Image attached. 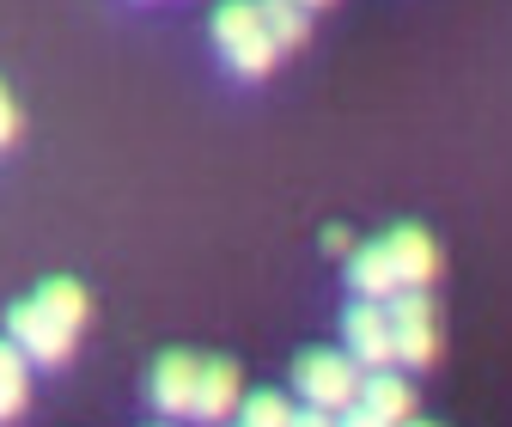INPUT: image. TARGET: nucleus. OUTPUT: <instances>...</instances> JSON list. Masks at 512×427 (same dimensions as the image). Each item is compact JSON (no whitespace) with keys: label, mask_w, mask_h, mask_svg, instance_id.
<instances>
[{"label":"nucleus","mask_w":512,"mask_h":427,"mask_svg":"<svg viewBox=\"0 0 512 427\" xmlns=\"http://www.w3.org/2000/svg\"><path fill=\"white\" fill-rule=\"evenodd\" d=\"M214 43L226 49V61L244 74V80H263L275 68V37L263 31V13H256V0H220L214 7Z\"/></svg>","instance_id":"obj_1"},{"label":"nucleus","mask_w":512,"mask_h":427,"mask_svg":"<svg viewBox=\"0 0 512 427\" xmlns=\"http://www.w3.org/2000/svg\"><path fill=\"white\" fill-rule=\"evenodd\" d=\"M293 391L305 409H348L360 397V366L342 348H299L293 354Z\"/></svg>","instance_id":"obj_2"},{"label":"nucleus","mask_w":512,"mask_h":427,"mask_svg":"<svg viewBox=\"0 0 512 427\" xmlns=\"http://www.w3.org/2000/svg\"><path fill=\"white\" fill-rule=\"evenodd\" d=\"M384 318H391V354L409 366H433L439 360V305L427 299V287H397L384 299Z\"/></svg>","instance_id":"obj_3"},{"label":"nucleus","mask_w":512,"mask_h":427,"mask_svg":"<svg viewBox=\"0 0 512 427\" xmlns=\"http://www.w3.org/2000/svg\"><path fill=\"white\" fill-rule=\"evenodd\" d=\"M342 354L360 366V373H378V366H391V318H384L378 299H354L342 312Z\"/></svg>","instance_id":"obj_4"},{"label":"nucleus","mask_w":512,"mask_h":427,"mask_svg":"<svg viewBox=\"0 0 512 427\" xmlns=\"http://www.w3.org/2000/svg\"><path fill=\"white\" fill-rule=\"evenodd\" d=\"M7 342L25 354V360H43V366H61L74 354V330H61L37 299H19L7 312Z\"/></svg>","instance_id":"obj_5"},{"label":"nucleus","mask_w":512,"mask_h":427,"mask_svg":"<svg viewBox=\"0 0 512 427\" xmlns=\"http://www.w3.org/2000/svg\"><path fill=\"white\" fill-rule=\"evenodd\" d=\"M196 373H202V354H183V348L159 354L147 373V403L159 415H189L196 409Z\"/></svg>","instance_id":"obj_6"},{"label":"nucleus","mask_w":512,"mask_h":427,"mask_svg":"<svg viewBox=\"0 0 512 427\" xmlns=\"http://www.w3.org/2000/svg\"><path fill=\"white\" fill-rule=\"evenodd\" d=\"M238 397H244V379H238V360H226V354H214V360H202V373H196V421H226V415H238Z\"/></svg>","instance_id":"obj_7"},{"label":"nucleus","mask_w":512,"mask_h":427,"mask_svg":"<svg viewBox=\"0 0 512 427\" xmlns=\"http://www.w3.org/2000/svg\"><path fill=\"white\" fill-rule=\"evenodd\" d=\"M384 251H391V263H397V281L403 287H433V275H439V244H433V232L427 226H397L391 238H384Z\"/></svg>","instance_id":"obj_8"},{"label":"nucleus","mask_w":512,"mask_h":427,"mask_svg":"<svg viewBox=\"0 0 512 427\" xmlns=\"http://www.w3.org/2000/svg\"><path fill=\"white\" fill-rule=\"evenodd\" d=\"M348 287H354V299H391L403 281H397V263H391V251H384V238H372V244H354L348 251Z\"/></svg>","instance_id":"obj_9"},{"label":"nucleus","mask_w":512,"mask_h":427,"mask_svg":"<svg viewBox=\"0 0 512 427\" xmlns=\"http://www.w3.org/2000/svg\"><path fill=\"white\" fill-rule=\"evenodd\" d=\"M354 403H360V409H372L378 421H391V427L415 421V385H409L403 373H391V366H378V373H366Z\"/></svg>","instance_id":"obj_10"},{"label":"nucleus","mask_w":512,"mask_h":427,"mask_svg":"<svg viewBox=\"0 0 512 427\" xmlns=\"http://www.w3.org/2000/svg\"><path fill=\"white\" fill-rule=\"evenodd\" d=\"M37 305H43V312L61 324V330H86V318H92V299H86V287L74 281V275H49L43 287H37Z\"/></svg>","instance_id":"obj_11"},{"label":"nucleus","mask_w":512,"mask_h":427,"mask_svg":"<svg viewBox=\"0 0 512 427\" xmlns=\"http://www.w3.org/2000/svg\"><path fill=\"white\" fill-rule=\"evenodd\" d=\"M25 403H31V360L13 342H0V421L25 415Z\"/></svg>","instance_id":"obj_12"},{"label":"nucleus","mask_w":512,"mask_h":427,"mask_svg":"<svg viewBox=\"0 0 512 427\" xmlns=\"http://www.w3.org/2000/svg\"><path fill=\"white\" fill-rule=\"evenodd\" d=\"M256 13H263V31L275 37V49H299L311 31V13L299 0H256Z\"/></svg>","instance_id":"obj_13"},{"label":"nucleus","mask_w":512,"mask_h":427,"mask_svg":"<svg viewBox=\"0 0 512 427\" xmlns=\"http://www.w3.org/2000/svg\"><path fill=\"white\" fill-rule=\"evenodd\" d=\"M293 421V403L281 391H250L238 397V427H287Z\"/></svg>","instance_id":"obj_14"},{"label":"nucleus","mask_w":512,"mask_h":427,"mask_svg":"<svg viewBox=\"0 0 512 427\" xmlns=\"http://www.w3.org/2000/svg\"><path fill=\"white\" fill-rule=\"evenodd\" d=\"M19 141V104L7 98V86H0V147H13Z\"/></svg>","instance_id":"obj_15"},{"label":"nucleus","mask_w":512,"mask_h":427,"mask_svg":"<svg viewBox=\"0 0 512 427\" xmlns=\"http://www.w3.org/2000/svg\"><path fill=\"white\" fill-rule=\"evenodd\" d=\"M336 427H391V421H378L372 409H360V403H348V409H336Z\"/></svg>","instance_id":"obj_16"},{"label":"nucleus","mask_w":512,"mask_h":427,"mask_svg":"<svg viewBox=\"0 0 512 427\" xmlns=\"http://www.w3.org/2000/svg\"><path fill=\"white\" fill-rule=\"evenodd\" d=\"M324 251L348 263V251H354V232H348V226H324Z\"/></svg>","instance_id":"obj_17"},{"label":"nucleus","mask_w":512,"mask_h":427,"mask_svg":"<svg viewBox=\"0 0 512 427\" xmlns=\"http://www.w3.org/2000/svg\"><path fill=\"white\" fill-rule=\"evenodd\" d=\"M287 427H336V415H330V409H293Z\"/></svg>","instance_id":"obj_18"},{"label":"nucleus","mask_w":512,"mask_h":427,"mask_svg":"<svg viewBox=\"0 0 512 427\" xmlns=\"http://www.w3.org/2000/svg\"><path fill=\"white\" fill-rule=\"evenodd\" d=\"M299 7H305V13H317V7H330V0H299Z\"/></svg>","instance_id":"obj_19"},{"label":"nucleus","mask_w":512,"mask_h":427,"mask_svg":"<svg viewBox=\"0 0 512 427\" xmlns=\"http://www.w3.org/2000/svg\"><path fill=\"white\" fill-rule=\"evenodd\" d=\"M403 427H433V421H403Z\"/></svg>","instance_id":"obj_20"},{"label":"nucleus","mask_w":512,"mask_h":427,"mask_svg":"<svg viewBox=\"0 0 512 427\" xmlns=\"http://www.w3.org/2000/svg\"><path fill=\"white\" fill-rule=\"evenodd\" d=\"M159 427H165V421H159Z\"/></svg>","instance_id":"obj_21"}]
</instances>
